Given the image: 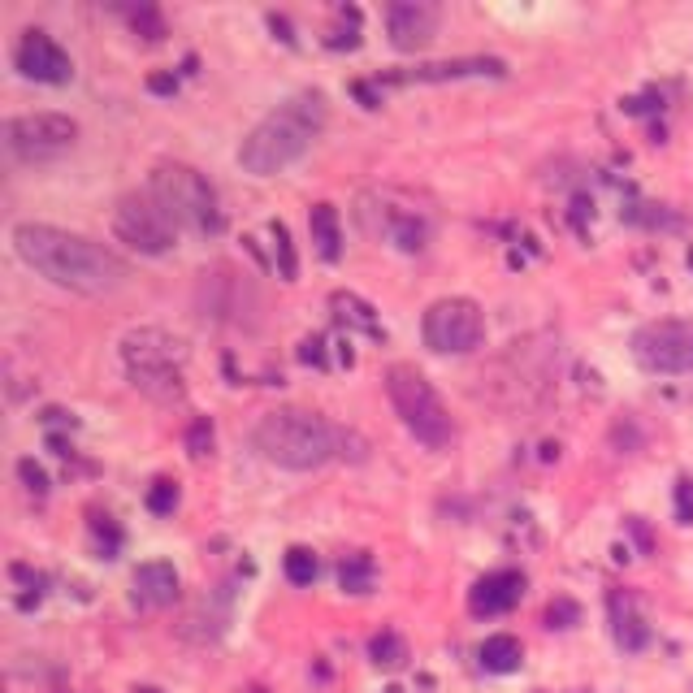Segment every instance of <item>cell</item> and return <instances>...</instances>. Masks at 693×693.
<instances>
[{"label":"cell","instance_id":"1","mask_svg":"<svg viewBox=\"0 0 693 693\" xmlns=\"http://www.w3.org/2000/svg\"><path fill=\"white\" fill-rule=\"evenodd\" d=\"M9 239L22 265L48 278L52 286H61V291L109 295L130 278V265L113 247L87 239V234L48 226V221H18Z\"/></svg>","mask_w":693,"mask_h":693},{"label":"cell","instance_id":"2","mask_svg":"<svg viewBox=\"0 0 693 693\" xmlns=\"http://www.w3.org/2000/svg\"><path fill=\"white\" fill-rule=\"evenodd\" d=\"M330 122V100L325 91H299L286 104H278L265 122H256L239 143V165L256 178H273L295 161H304L308 148Z\"/></svg>","mask_w":693,"mask_h":693},{"label":"cell","instance_id":"3","mask_svg":"<svg viewBox=\"0 0 693 693\" xmlns=\"http://www.w3.org/2000/svg\"><path fill=\"white\" fill-rule=\"evenodd\" d=\"M252 447L278 468L312 473V468H325L347 451V429H338L312 408H278L256 421Z\"/></svg>","mask_w":693,"mask_h":693},{"label":"cell","instance_id":"4","mask_svg":"<svg viewBox=\"0 0 693 693\" xmlns=\"http://www.w3.org/2000/svg\"><path fill=\"white\" fill-rule=\"evenodd\" d=\"M122 356V373L126 382L143 390L148 399H161V403H174L182 399V364H187V343L178 334L161 330V325H139L122 338L117 347Z\"/></svg>","mask_w":693,"mask_h":693},{"label":"cell","instance_id":"5","mask_svg":"<svg viewBox=\"0 0 693 693\" xmlns=\"http://www.w3.org/2000/svg\"><path fill=\"white\" fill-rule=\"evenodd\" d=\"M148 195L161 204V213L174 221L178 230H195L204 239L226 230V208L217 200V187L208 182L200 169L165 161L148 174Z\"/></svg>","mask_w":693,"mask_h":693},{"label":"cell","instance_id":"6","mask_svg":"<svg viewBox=\"0 0 693 693\" xmlns=\"http://www.w3.org/2000/svg\"><path fill=\"white\" fill-rule=\"evenodd\" d=\"M386 382V399L390 408H395V416L403 421V429L421 442V447L429 451H442L451 447L455 438V421L447 412V403H442V395L434 390V382L416 369V364H390V369L382 373Z\"/></svg>","mask_w":693,"mask_h":693},{"label":"cell","instance_id":"7","mask_svg":"<svg viewBox=\"0 0 693 693\" xmlns=\"http://www.w3.org/2000/svg\"><path fill=\"white\" fill-rule=\"evenodd\" d=\"M421 338H425L429 351H438V356H468V351H477L481 338H486V312H481V304L468 295H447V299H438V304L425 308Z\"/></svg>","mask_w":693,"mask_h":693},{"label":"cell","instance_id":"8","mask_svg":"<svg viewBox=\"0 0 693 693\" xmlns=\"http://www.w3.org/2000/svg\"><path fill=\"white\" fill-rule=\"evenodd\" d=\"M78 143V122L70 113H22L5 122V152L22 165H39V161H57Z\"/></svg>","mask_w":693,"mask_h":693},{"label":"cell","instance_id":"9","mask_svg":"<svg viewBox=\"0 0 693 693\" xmlns=\"http://www.w3.org/2000/svg\"><path fill=\"white\" fill-rule=\"evenodd\" d=\"M113 234L117 243H126L139 256H169L178 243V226L161 213V204L143 195H122L113 208Z\"/></svg>","mask_w":693,"mask_h":693},{"label":"cell","instance_id":"10","mask_svg":"<svg viewBox=\"0 0 693 693\" xmlns=\"http://www.w3.org/2000/svg\"><path fill=\"white\" fill-rule=\"evenodd\" d=\"M633 360L646 373H693V325L655 321L633 334Z\"/></svg>","mask_w":693,"mask_h":693},{"label":"cell","instance_id":"11","mask_svg":"<svg viewBox=\"0 0 693 693\" xmlns=\"http://www.w3.org/2000/svg\"><path fill=\"white\" fill-rule=\"evenodd\" d=\"M13 70L22 78H31V83H48V87H61L74 78V61L70 52H65L57 39L48 31H22L18 44H13Z\"/></svg>","mask_w":693,"mask_h":693},{"label":"cell","instance_id":"12","mask_svg":"<svg viewBox=\"0 0 693 693\" xmlns=\"http://www.w3.org/2000/svg\"><path fill=\"white\" fill-rule=\"evenodd\" d=\"M386 35L399 52H416L438 35V5L429 0H390L386 5Z\"/></svg>","mask_w":693,"mask_h":693},{"label":"cell","instance_id":"13","mask_svg":"<svg viewBox=\"0 0 693 693\" xmlns=\"http://www.w3.org/2000/svg\"><path fill=\"white\" fill-rule=\"evenodd\" d=\"M503 74H507L503 57H460V61H434L403 74H386V83H455V78H503Z\"/></svg>","mask_w":693,"mask_h":693},{"label":"cell","instance_id":"14","mask_svg":"<svg viewBox=\"0 0 693 693\" xmlns=\"http://www.w3.org/2000/svg\"><path fill=\"white\" fill-rule=\"evenodd\" d=\"M520 598H525V577L512 568H499V572H486L473 594H468V607H473V616H503V611H512Z\"/></svg>","mask_w":693,"mask_h":693},{"label":"cell","instance_id":"15","mask_svg":"<svg viewBox=\"0 0 693 693\" xmlns=\"http://www.w3.org/2000/svg\"><path fill=\"white\" fill-rule=\"evenodd\" d=\"M382 234L399 247V252H425V243H429V217L421 213V208H412V204H386Z\"/></svg>","mask_w":693,"mask_h":693},{"label":"cell","instance_id":"16","mask_svg":"<svg viewBox=\"0 0 693 693\" xmlns=\"http://www.w3.org/2000/svg\"><path fill=\"white\" fill-rule=\"evenodd\" d=\"M135 598L143 607H169L178 598V568L169 559H148L135 568Z\"/></svg>","mask_w":693,"mask_h":693},{"label":"cell","instance_id":"17","mask_svg":"<svg viewBox=\"0 0 693 693\" xmlns=\"http://www.w3.org/2000/svg\"><path fill=\"white\" fill-rule=\"evenodd\" d=\"M308 230H312V243H317L321 260H334L343 256V221H338V208L334 204H312L308 208Z\"/></svg>","mask_w":693,"mask_h":693},{"label":"cell","instance_id":"18","mask_svg":"<svg viewBox=\"0 0 693 693\" xmlns=\"http://www.w3.org/2000/svg\"><path fill=\"white\" fill-rule=\"evenodd\" d=\"M330 308H334V321L343 325V330H360V334H369V338H386V330H382V321H377L373 304H364L360 295L334 291V295H330Z\"/></svg>","mask_w":693,"mask_h":693},{"label":"cell","instance_id":"19","mask_svg":"<svg viewBox=\"0 0 693 693\" xmlns=\"http://www.w3.org/2000/svg\"><path fill=\"white\" fill-rule=\"evenodd\" d=\"M477 659H481V668H486V672L507 676V672L520 668V659H525V646H520L512 633H494V637H486V642L477 646Z\"/></svg>","mask_w":693,"mask_h":693},{"label":"cell","instance_id":"20","mask_svg":"<svg viewBox=\"0 0 693 693\" xmlns=\"http://www.w3.org/2000/svg\"><path fill=\"white\" fill-rule=\"evenodd\" d=\"M611 624H616V642L624 650H642L650 642V624L637 616V607L629 598H616V607H611Z\"/></svg>","mask_w":693,"mask_h":693},{"label":"cell","instance_id":"21","mask_svg":"<svg viewBox=\"0 0 693 693\" xmlns=\"http://www.w3.org/2000/svg\"><path fill=\"white\" fill-rule=\"evenodd\" d=\"M373 577H377V564H373L369 551H356V555H347L343 564H338V585H343L347 594H369Z\"/></svg>","mask_w":693,"mask_h":693},{"label":"cell","instance_id":"22","mask_svg":"<svg viewBox=\"0 0 693 693\" xmlns=\"http://www.w3.org/2000/svg\"><path fill=\"white\" fill-rule=\"evenodd\" d=\"M269 239H273V265H278V278L295 282L299 278V256H295V243H291L286 221H269Z\"/></svg>","mask_w":693,"mask_h":693},{"label":"cell","instance_id":"23","mask_svg":"<svg viewBox=\"0 0 693 693\" xmlns=\"http://www.w3.org/2000/svg\"><path fill=\"white\" fill-rule=\"evenodd\" d=\"M282 568H286V581L291 585H312L321 577V559L308 551V546H291L282 559Z\"/></svg>","mask_w":693,"mask_h":693},{"label":"cell","instance_id":"24","mask_svg":"<svg viewBox=\"0 0 693 693\" xmlns=\"http://www.w3.org/2000/svg\"><path fill=\"white\" fill-rule=\"evenodd\" d=\"M369 655H373V663L377 668H399L403 659H408V646H403V637L399 633H390V629H382L369 642Z\"/></svg>","mask_w":693,"mask_h":693},{"label":"cell","instance_id":"25","mask_svg":"<svg viewBox=\"0 0 693 693\" xmlns=\"http://www.w3.org/2000/svg\"><path fill=\"white\" fill-rule=\"evenodd\" d=\"M143 507H148L152 516H174V507H178V486L169 477H156L148 494H143Z\"/></svg>","mask_w":693,"mask_h":693},{"label":"cell","instance_id":"26","mask_svg":"<svg viewBox=\"0 0 693 693\" xmlns=\"http://www.w3.org/2000/svg\"><path fill=\"white\" fill-rule=\"evenodd\" d=\"M126 18H130V26H135L143 39H148V44H161V39H165V18H161V9H156V5H135Z\"/></svg>","mask_w":693,"mask_h":693},{"label":"cell","instance_id":"27","mask_svg":"<svg viewBox=\"0 0 693 693\" xmlns=\"http://www.w3.org/2000/svg\"><path fill=\"white\" fill-rule=\"evenodd\" d=\"M213 442H217L213 421H208V416H195L187 425V455L191 460H208V455H213Z\"/></svg>","mask_w":693,"mask_h":693},{"label":"cell","instance_id":"28","mask_svg":"<svg viewBox=\"0 0 693 693\" xmlns=\"http://www.w3.org/2000/svg\"><path fill=\"white\" fill-rule=\"evenodd\" d=\"M577 624H581V607L572 598H555L546 607V629H577Z\"/></svg>","mask_w":693,"mask_h":693},{"label":"cell","instance_id":"29","mask_svg":"<svg viewBox=\"0 0 693 693\" xmlns=\"http://www.w3.org/2000/svg\"><path fill=\"white\" fill-rule=\"evenodd\" d=\"M91 533H96V542H100L104 559H113V555H117V546H122V529L113 525V516H91Z\"/></svg>","mask_w":693,"mask_h":693},{"label":"cell","instance_id":"30","mask_svg":"<svg viewBox=\"0 0 693 693\" xmlns=\"http://www.w3.org/2000/svg\"><path fill=\"white\" fill-rule=\"evenodd\" d=\"M18 477H22V486L31 490L35 499H44V494H48V486H52V481H48V473H44V468H39V464L31 460V455H22V460H18Z\"/></svg>","mask_w":693,"mask_h":693},{"label":"cell","instance_id":"31","mask_svg":"<svg viewBox=\"0 0 693 693\" xmlns=\"http://www.w3.org/2000/svg\"><path fill=\"white\" fill-rule=\"evenodd\" d=\"M330 343H325L321 334H308L304 343H299V364H312V369H325L330 364V351H325Z\"/></svg>","mask_w":693,"mask_h":693},{"label":"cell","instance_id":"32","mask_svg":"<svg viewBox=\"0 0 693 693\" xmlns=\"http://www.w3.org/2000/svg\"><path fill=\"white\" fill-rule=\"evenodd\" d=\"M676 516H681V525H693V481L689 477L676 481Z\"/></svg>","mask_w":693,"mask_h":693},{"label":"cell","instance_id":"33","mask_svg":"<svg viewBox=\"0 0 693 693\" xmlns=\"http://www.w3.org/2000/svg\"><path fill=\"white\" fill-rule=\"evenodd\" d=\"M148 91H152V96H178V74L174 70L148 74Z\"/></svg>","mask_w":693,"mask_h":693},{"label":"cell","instance_id":"34","mask_svg":"<svg viewBox=\"0 0 693 693\" xmlns=\"http://www.w3.org/2000/svg\"><path fill=\"white\" fill-rule=\"evenodd\" d=\"M330 48H360V26H347V31H334L325 39Z\"/></svg>","mask_w":693,"mask_h":693},{"label":"cell","instance_id":"35","mask_svg":"<svg viewBox=\"0 0 693 693\" xmlns=\"http://www.w3.org/2000/svg\"><path fill=\"white\" fill-rule=\"evenodd\" d=\"M351 96H356L364 109H377V104H382V96H377V87L373 83H351Z\"/></svg>","mask_w":693,"mask_h":693},{"label":"cell","instance_id":"36","mask_svg":"<svg viewBox=\"0 0 693 693\" xmlns=\"http://www.w3.org/2000/svg\"><path fill=\"white\" fill-rule=\"evenodd\" d=\"M48 429H57V425H65V429H74V412H65V408H44V416H39Z\"/></svg>","mask_w":693,"mask_h":693},{"label":"cell","instance_id":"37","mask_svg":"<svg viewBox=\"0 0 693 693\" xmlns=\"http://www.w3.org/2000/svg\"><path fill=\"white\" fill-rule=\"evenodd\" d=\"M269 26H273V31L282 35V44H295V35H291V22H286L282 13H269Z\"/></svg>","mask_w":693,"mask_h":693},{"label":"cell","instance_id":"38","mask_svg":"<svg viewBox=\"0 0 693 693\" xmlns=\"http://www.w3.org/2000/svg\"><path fill=\"white\" fill-rule=\"evenodd\" d=\"M629 529H633V538L642 542V551H650V546H655V538H650V529H646V525H642V520H637V516L629 520Z\"/></svg>","mask_w":693,"mask_h":693},{"label":"cell","instance_id":"39","mask_svg":"<svg viewBox=\"0 0 693 693\" xmlns=\"http://www.w3.org/2000/svg\"><path fill=\"white\" fill-rule=\"evenodd\" d=\"M48 447H52V451H57L61 460H65V455H70V438H61V434H48Z\"/></svg>","mask_w":693,"mask_h":693},{"label":"cell","instance_id":"40","mask_svg":"<svg viewBox=\"0 0 693 693\" xmlns=\"http://www.w3.org/2000/svg\"><path fill=\"white\" fill-rule=\"evenodd\" d=\"M135 693H161V689H148V685H143V689H135Z\"/></svg>","mask_w":693,"mask_h":693},{"label":"cell","instance_id":"41","mask_svg":"<svg viewBox=\"0 0 693 693\" xmlns=\"http://www.w3.org/2000/svg\"><path fill=\"white\" fill-rule=\"evenodd\" d=\"M685 260H689V269H693V247H689V256H685Z\"/></svg>","mask_w":693,"mask_h":693}]
</instances>
